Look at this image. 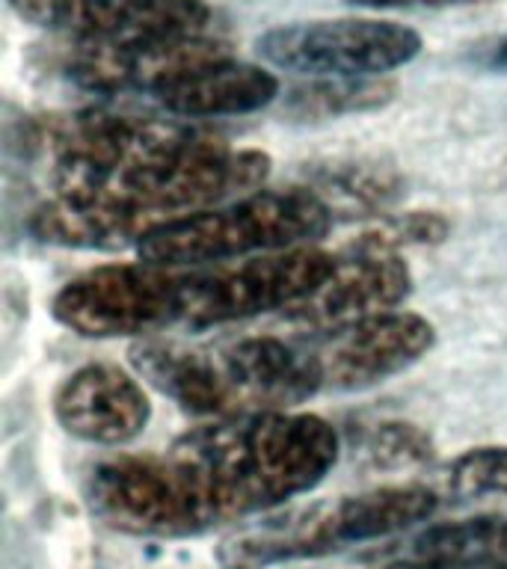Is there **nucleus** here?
Returning a JSON list of instances; mask_svg holds the SVG:
<instances>
[{"label":"nucleus","mask_w":507,"mask_h":569,"mask_svg":"<svg viewBox=\"0 0 507 569\" xmlns=\"http://www.w3.org/2000/svg\"><path fill=\"white\" fill-rule=\"evenodd\" d=\"M24 149L51 187L27 231L66 249H140L167 226L256 193L270 176L265 151L231 149L199 124L96 107L33 119Z\"/></svg>","instance_id":"obj_1"},{"label":"nucleus","mask_w":507,"mask_h":569,"mask_svg":"<svg viewBox=\"0 0 507 569\" xmlns=\"http://www.w3.org/2000/svg\"><path fill=\"white\" fill-rule=\"evenodd\" d=\"M341 436L311 412H256L187 430L163 451L196 533L274 513L324 483Z\"/></svg>","instance_id":"obj_2"},{"label":"nucleus","mask_w":507,"mask_h":569,"mask_svg":"<svg viewBox=\"0 0 507 569\" xmlns=\"http://www.w3.org/2000/svg\"><path fill=\"white\" fill-rule=\"evenodd\" d=\"M128 356L151 389L190 416L211 421L294 412L318 395L297 336H243L217 345L151 336L133 341Z\"/></svg>","instance_id":"obj_3"},{"label":"nucleus","mask_w":507,"mask_h":569,"mask_svg":"<svg viewBox=\"0 0 507 569\" xmlns=\"http://www.w3.org/2000/svg\"><path fill=\"white\" fill-rule=\"evenodd\" d=\"M439 496L425 483H391L311 505L279 507L252 519L217 546L222 569H270L324 558L350 546L386 540L427 522Z\"/></svg>","instance_id":"obj_4"},{"label":"nucleus","mask_w":507,"mask_h":569,"mask_svg":"<svg viewBox=\"0 0 507 569\" xmlns=\"http://www.w3.org/2000/svg\"><path fill=\"white\" fill-rule=\"evenodd\" d=\"M336 217L309 187L256 190L193 213L142 240L140 261L160 267H208L240 258L311 247Z\"/></svg>","instance_id":"obj_5"},{"label":"nucleus","mask_w":507,"mask_h":569,"mask_svg":"<svg viewBox=\"0 0 507 569\" xmlns=\"http://www.w3.org/2000/svg\"><path fill=\"white\" fill-rule=\"evenodd\" d=\"M336 267V256L318 247L240 258L226 264L181 267L178 327L213 329L291 309Z\"/></svg>","instance_id":"obj_6"},{"label":"nucleus","mask_w":507,"mask_h":569,"mask_svg":"<svg viewBox=\"0 0 507 569\" xmlns=\"http://www.w3.org/2000/svg\"><path fill=\"white\" fill-rule=\"evenodd\" d=\"M53 318L83 338H151L178 327L181 267L101 264L62 284Z\"/></svg>","instance_id":"obj_7"},{"label":"nucleus","mask_w":507,"mask_h":569,"mask_svg":"<svg viewBox=\"0 0 507 569\" xmlns=\"http://www.w3.org/2000/svg\"><path fill=\"white\" fill-rule=\"evenodd\" d=\"M421 33L382 18H324L267 30L256 53L267 66L302 78H382L421 53Z\"/></svg>","instance_id":"obj_8"},{"label":"nucleus","mask_w":507,"mask_h":569,"mask_svg":"<svg viewBox=\"0 0 507 569\" xmlns=\"http://www.w3.org/2000/svg\"><path fill=\"white\" fill-rule=\"evenodd\" d=\"M231 57L217 36H163L137 42H78L60 39L44 57V69L71 87L98 96H160L187 74Z\"/></svg>","instance_id":"obj_9"},{"label":"nucleus","mask_w":507,"mask_h":569,"mask_svg":"<svg viewBox=\"0 0 507 569\" xmlns=\"http://www.w3.org/2000/svg\"><path fill=\"white\" fill-rule=\"evenodd\" d=\"M320 391H365L421 362L436 345V327L416 311H386L350 327L297 336Z\"/></svg>","instance_id":"obj_10"},{"label":"nucleus","mask_w":507,"mask_h":569,"mask_svg":"<svg viewBox=\"0 0 507 569\" xmlns=\"http://www.w3.org/2000/svg\"><path fill=\"white\" fill-rule=\"evenodd\" d=\"M9 7L57 39L78 42L196 36L213 18L205 0H9Z\"/></svg>","instance_id":"obj_11"},{"label":"nucleus","mask_w":507,"mask_h":569,"mask_svg":"<svg viewBox=\"0 0 507 569\" xmlns=\"http://www.w3.org/2000/svg\"><path fill=\"white\" fill-rule=\"evenodd\" d=\"M412 293L407 261L391 252H365L345 247L336 252V267L324 282L282 311V323L294 336H318L377 318Z\"/></svg>","instance_id":"obj_12"},{"label":"nucleus","mask_w":507,"mask_h":569,"mask_svg":"<svg viewBox=\"0 0 507 569\" xmlns=\"http://www.w3.org/2000/svg\"><path fill=\"white\" fill-rule=\"evenodd\" d=\"M53 416L80 442L119 448L149 427L151 400L142 382L113 362H87L53 395Z\"/></svg>","instance_id":"obj_13"},{"label":"nucleus","mask_w":507,"mask_h":569,"mask_svg":"<svg viewBox=\"0 0 507 569\" xmlns=\"http://www.w3.org/2000/svg\"><path fill=\"white\" fill-rule=\"evenodd\" d=\"M279 96V78L265 66L226 57L205 69L187 74L160 96H155L169 116L178 119H217V116L256 113L274 104Z\"/></svg>","instance_id":"obj_14"},{"label":"nucleus","mask_w":507,"mask_h":569,"mask_svg":"<svg viewBox=\"0 0 507 569\" xmlns=\"http://www.w3.org/2000/svg\"><path fill=\"white\" fill-rule=\"evenodd\" d=\"M398 560L466 569H507V516H469L427 525L400 546Z\"/></svg>","instance_id":"obj_15"},{"label":"nucleus","mask_w":507,"mask_h":569,"mask_svg":"<svg viewBox=\"0 0 507 569\" xmlns=\"http://www.w3.org/2000/svg\"><path fill=\"white\" fill-rule=\"evenodd\" d=\"M332 217H374L398 202L404 178L395 167L368 158H341L306 169V184Z\"/></svg>","instance_id":"obj_16"},{"label":"nucleus","mask_w":507,"mask_h":569,"mask_svg":"<svg viewBox=\"0 0 507 569\" xmlns=\"http://www.w3.org/2000/svg\"><path fill=\"white\" fill-rule=\"evenodd\" d=\"M398 83L386 78H324L294 87L285 96V113L302 122L371 113L395 98Z\"/></svg>","instance_id":"obj_17"},{"label":"nucleus","mask_w":507,"mask_h":569,"mask_svg":"<svg viewBox=\"0 0 507 569\" xmlns=\"http://www.w3.org/2000/svg\"><path fill=\"white\" fill-rule=\"evenodd\" d=\"M356 451L374 471H416L434 462L436 445L430 433L412 421L386 418L365 427Z\"/></svg>","instance_id":"obj_18"},{"label":"nucleus","mask_w":507,"mask_h":569,"mask_svg":"<svg viewBox=\"0 0 507 569\" xmlns=\"http://www.w3.org/2000/svg\"><path fill=\"white\" fill-rule=\"evenodd\" d=\"M451 234V222L436 211H407L382 217L374 229L362 231L347 247L365 249V252H391L400 256V249L409 247H439Z\"/></svg>","instance_id":"obj_19"},{"label":"nucleus","mask_w":507,"mask_h":569,"mask_svg":"<svg viewBox=\"0 0 507 569\" xmlns=\"http://www.w3.org/2000/svg\"><path fill=\"white\" fill-rule=\"evenodd\" d=\"M448 489L460 498H507V445H484L448 466Z\"/></svg>","instance_id":"obj_20"},{"label":"nucleus","mask_w":507,"mask_h":569,"mask_svg":"<svg viewBox=\"0 0 507 569\" xmlns=\"http://www.w3.org/2000/svg\"><path fill=\"white\" fill-rule=\"evenodd\" d=\"M350 7L359 9H454V7H475V3H489V0H345Z\"/></svg>","instance_id":"obj_21"},{"label":"nucleus","mask_w":507,"mask_h":569,"mask_svg":"<svg viewBox=\"0 0 507 569\" xmlns=\"http://www.w3.org/2000/svg\"><path fill=\"white\" fill-rule=\"evenodd\" d=\"M471 60L484 66L489 71H507V33L489 39V42H480L475 51H471Z\"/></svg>","instance_id":"obj_22"},{"label":"nucleus","mask_w":507,"mask_h":569,"mask_svg":"<svg viewBox=\"0 0 507 569\" xmlns=\"http://www.w3.org/2000/svg\"><path fill=\"white\" fill-rule=\"evenodd\" d=\"M374 569H466V567H443V563H418V560H395V563H386V567Z\"/></svg>","instance_id":"obj_23"}]
</instances>
